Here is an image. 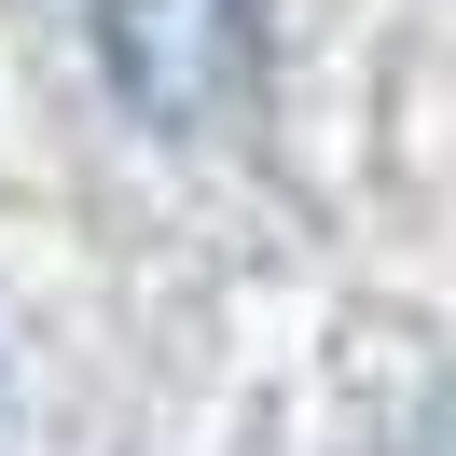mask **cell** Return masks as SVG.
Returning a JSON list of instances; mask_svg holds the SVG:
<instances>
[{"instance_id": "obj_1", "label": "cell", "mask_w": 456, "mask_h": 456, "mask_svg": "<svg viewBox=\"0 0 456 456\" xmlns=\"http://www.w3.org/2000/svg\"><path fill=\"white\" fill-rule=\"evenodd\" d=\"M97 56L139 125L208 139L263 84V0H97Z\"/></svg>"}]
</instances>
